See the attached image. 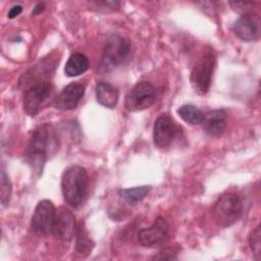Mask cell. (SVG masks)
Returning a JSON list of instances; mask_svg holds the SVG:
<instances>
[{
  "label": "cell",
  "instance_id": "9a60e30c",
  "mask_svg": "<svg viewBox=\"0 0 261 261\" xmlns=\"http://www.w3.org/2000/svg\"><path fill=\"white\" fill-rule=\"evenodd\" d=\"M96 98L100 105L112 109L117 104L118 91L107 82H99L96 86Z\"/></svg>",
  "mask_w": 261,
  "mask_h": 261
},
{
  "label": "cell",
  "instance_id": "277c9868",
  "mask_svg": "<svg viewBox=\"0 0 261 261\" xmlns=\"http://www.w3.org/2000/svg\"><path fill=\"white\" fill-rule=\"evenodd\" d=\"M130 50L129 42L119 35H111L105 42L101 66L111 70L124 62Z\"/></svg>",
  "mask_w": 261,
  "mask_h": 261
},
{
  "label": "cell",
  "instance_id": "cb8c5ba5",
  "mask_svg": "<svg viewBox=\"0 0 261 261\" xmlns=\"http://www.w3.org/2000/svg\"><path fill=\"white\" fill-rule=\"evenodd\" d=\"M21 11H22V6L21 5H14L8 11V17L9 18H14V17L18 16L21 13Z\"/></svg>",
  "mask_w": 261,
  "mask_h": 261
},
{
  "label": "cell",
  "instance_id": "7a4b0ae2",
  "mask_svg": "<svg viewBox=\"0 0 261 261\" xmlns=\"http://www.w3.org/2000/svg\"><path fill=\"white\" fill-rule=\"evenodd\" d=\"M89 177L86 169L82 166H71L67 168L61 180V189L66 203L79 208L87 195Z\"/></svg>",
  "mask_w": 261,
  "mask_h": 261
},
{
  "label": "cell",
  "instance_id": "d6986e66",
  "mask_svg": "<svg viewBox=\"0 0 261 261\" xmlns=\"http://www.w3.org/2000/svg\"><path fill=\"white\" fill-rule=\"evenodd\" d=\"M75 236H76V243H75L76 251L81 254H87L88 255L91 252L94 244L89 239L88 233H87V231H86L82 222L76 226Z\"/></svg>",
  "mask_w": 261,
  "mask_h": 261
},
{
  "label": "cell",
  "instance_id": "52a82bcc",
  "mask_svg": "<svg viewBox=\"0 0 261 261\" xmlns=\"http://www.w3.org/2000/svg\"><path fill=\"white\" fill-rule=\"evenodd\" d=\"M52 92V85L49 81L32 84L23 94V110L30 116H36L41 110L43 104Z\"/></svg>",
  "mask_w": 261,
  "mask_h": 261
},
{
  "label": "cell",
  "instance_id": "e0dca14e",
  "mask_svg": "<svg viewBox=\"0 0 261 261\" xmlns=\"http://www.w3.org/2000/svg\"><path fill=\"white\" fill-rule=\"evenodd\" d=\"M151 190V186H140L129 189L119 190V196L129 205H136L147 197Z\"/></svg>",
  "mask_w": 261,
  "mask_h": 261
},
{
  "label": "cell",
  "instance_id": "30bf717a",
  "mask_svg": "<svg viewBox=\"0 0 261 261\" xmlns=\"http://www.w3.org/2000/svg\"><path fill=\"white\" fill-rule=\"evenodd\" d=\"M177 133L176 124L173 119L167 115H160L154 123L153 127V142L159 149H164L170 146Z\"/></svg>",
  "mask_w": 261,
  "mask_h": 261
},
{
  "label": "cell",
  "instance_id": "9c48e42d",
  "mask_svg": "<svg viewBox=\"0 0 261 261\" xmlns=\"http://www.w3.org/2000/svg\"><path fill=\"white\" fill-rule=\"evenodd\" d=\"M169 233V225L163 217H157L148 228H143L138 232V240L144 247L153 248L166 242Z\"/></svg>",
  "mask_w": 261,
  "mask_h": 261
},
{
  "label": "cell",
  "instance_id": "44dd1931",
  "mask_svg": "<svg viewBox=\"0 0 261 261\" xmlns=\"http://www.w3.org/2000/svg\"><path fill=\"white\" fill-rule=\"evenodd\" d=\"M11 196V182L5 170L1 171V203L3 206H6L9 203Z\"/></svg>",
  "mask_w": 261,
  "mask_h": 261
},
{
  "label": "cell",
  "instance_id": "7c38bea8",
  "mask_svg": "<svg viewBox=\"0 0 261 261\" xmlns=\"http://www.w3.org/2000/svg\"><path fill=\"white\" fill-rule=\"evenodd\" d=\"M232 30L241 40L255 41L260 37V18L256 13L246 12L237 19Z\"/></svg>",
  "mask_w": 261,
  "mask_h": 261
},
{
  "label": "cell",
  "instance_id": "7402d4cb",
  "mask_svg": "<svg viewBox=\"0 0 261 261\" xmlns=\"http://www.w3.org/2000/svg\"><path fill=\"white\" fill-rule=\"evenodd\" d=\"M153 259H155V260H175V259H177V256L170 249H164L163 251L159 252L156 256H154Z\"/></svg>",
  "mask_w": 261,
  "mask_h": 261
},
{
  "label": "cell",
  "instance_id": "5bb4252c",
  "mask_svg": "<svg viewBox=\"0 0 261 261\" xmlns=\"http://www.w3.org/2000/svg\"><path fill=\"white\" fill-rule=\"evenodd\" d=\"M204 132L210 137H219L226 127L227 115L222 109H214L204 114L202 121Z\"/></svg>",
  "mask_w": 261,
  "mask_h": 261
},
{
  "label": "cell",
  "instance_id": "6da1fadb",
  "mask_svg": "<svg viewBox=\"0 0 261 261\" xmlns=\"http://www.w3.org/2000/svg\"><path fill=\"white\" fill-rule=\"evenodd\" d=\"M58 146V134L53 125L44 123L34 129L24 154L25 161L34 172L42 173L46 161L57 152Z\"/></svg>",
  "mask_w": 261,
  "mask_h": 261
},
{
  "label": "cell",
  "instance_id": "ffe728a7",
  "mask_svg": "<svg viewBox=\"0 0 261 261\" xmlns=\"http://www.w3.org/2000/svg\"><path fill=\"white\" fill-rule=\"evenodd\" d=\"M249 244L251 250L255 256L256 260L261 258V228L260 225H257L251 232L249 238Z\"/></svg>",
  "mask_w": 261,
  "mask_h": 261
},
{
  "label": "cell",
  "instance_id": "ba28073f",
  "mask_svg": "<svg viewBox=\"0 0 261 261\" xmlns=\"http://www.w3.org/2000/svg\"><path fill=\"white\" fill-rule=\"evenodd\" d=\"M55 215L56 208L50 200L40 201L37 204L32 216V229L39 236H46L52 232Z\"/></svg>",
  "mask_w": 261,
  "mask_h": 261
},
{
  "label": "cell",
  "instance_id": "3957f363",
  "mask_svg": "<svg viewBox=\"0 0 261 261\" xmlns=\"http://www.w3.org/2000/svg\"><path fill=\"white\" fill-rule=\"evenodd\" d=\"M243 202L239 195L228 193L222 195L213 207V216L218 225L227 227L232 225L241 217Z\"/></svg>",
  "mask_w": 261,
  "mask_h": 261
},
{
  "label": "cell",
  "instance_id": "d4e9b609",
  "mask_svg": "<svg viewBox=\"0 0 261 261\" xmlns=\"http://www.w3.org/2000/svg\"><path fill=\"white\" fill-rule=\"evenodd\" d=\"M44 7H45L44 3H38V4L35 6L34 10H33V14H37V13H40L41 11H43V10H44Z\"/></svg>",
  "mask_w": 261,
  "mask_h": 261
},
{
  "label": "cell",
  "instance_id": "8fae6325",
  "mask_svg": "<svg viewBox=\"0 0 261 261\" xmlns=\"http://www.w3.org/2000/svg\"><path fill=\"white\" fill-rule=\"evenodd\" d=\"M76 231V223L73 214L65 207H59L53 223L52 233L63 242H69Z\"/></svg>",
  "mask_w": 261,
  "mask_h": 261
},
{
  "label": "cell",
  "instance_id": "ac0fdd59",
  "mask_svg": "<svg viewBox=\"0 0 261 261\" xmlns=\"http://www.w3.org/2000/svg\"><path fill=\"white\" fill-rule=\"evenodd\" d=\"M178 116L189 124L199 125L202 123L204 118V113L196 106L191 104H186L177 109Z\"/></svg>",
  "mask_w": 261,
  "mask_h": 261
},
{
  "label": "cell",
  "instance_id": "8992f818",
  "mask_svg": "<svg viewBox=\"0 0 261 261\" xmlns=\"http://www.w3.org/2000/svg\"><path fill=\"white\" fill-rule=\"evenodd\" d=\"M155 100V88L148 82H140L125 96L124 106L128 111H142L151 107Z\"/></svg>",
  "mask_w": 261,
  "mask_h": 261
},
{
  "label": "cell",
  "instance_id": "4fadbf2b",
  "mask_svg": "<svg viewBox=\"0 0 261 261\" xmlns=\"http://www.w3.org/2000/svg\"><path fill=\"white\" fill-rule=\"evenodd\" d=\"M85 94V87L79 83L67 85L55 99V107L60 110L74 109Z\"/></svg>",
  "mask_w": 261,
  "mask_h": 261
},
{
  "label": "cell",
  "instance_id": "2e32d148",
  "mask_svg": "<svg viewBox=\"0 0 261 261\" xmlns=\"http://www.w3.org/2000/svg\"><path fill=\"white\" fill-rule=\"evenodd\" d=\"M89 67V60L86 55L82 53L72 54L65 63L64 72L67 76H77L84 73Z\"/></svg>",
  "mask_w": 261,
  "mask_h": 261
},
{
  "label": "cell",
  "instance_id": "603a6c76",
  "mask_svg": "<svg viewBox=\"0 0 261 261\" xmlns=\"http://www.w3.org/2000/svg\"><path fill=\"white\" fill-rule=\"evenodd\" d=\"M94 4L96 5V7H98L99 10L101 9H116L118 8V6L120 5V2L118 1H98V2H94Z\"/></svg>",
  "mask_w": 261,
  "mask_h": 261
},
{
  "label": "cell",
  "instance_id": "5b68a950",
  "mask_svg": "<svg viewBox=\"0 0 261 261\" xmlns=\"http://www.w3.org/2000/svg\"><path fill=\"white\" fill-rule=\"evenodd\" d=\"M215 63L214 55L212 53H206L193 67L191 84L197 94L205 95L209 91Z\"/></svg>",
  "mask_w": 261,
  "mask_h": 261
}]
</instances>
